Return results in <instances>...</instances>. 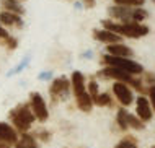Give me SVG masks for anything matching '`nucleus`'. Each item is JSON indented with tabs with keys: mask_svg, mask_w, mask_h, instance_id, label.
<instances>
[{
	"mask_svg": "<svg viewBox=\"0 0 155 148\" xmlns=\"http://www.w3.org/2000/svg\"><path fill=\"white\" fill-rule=\"evenodd\" d=\"M30 109L39 122H46L49 119V111H48V106H46V101L38 91H33L30 95Z\"/></svg>",
	"mask_w": 155,
	"mask_h": 148,
	"instance_id": "obj_4",
	"label": "nucleus"
},
{
	"mask_svg": "<svg viewBox=\"0 0 155 148\" xmlns=\"http://www.w3.org/2000/svg\"><path fill=\"white\" fill-rule=\"evenodd\" d=\"M108 56H114V57H126V59H131L132 57V49L127 47V46L124 44H108Z\"/></svg>",
	"mask_w": 155,
	"mask_h": 148,
	"instance_id": "obj_12",
	"label": "nucleus"
},
{
	"mask_svg": "<svg viewBox=\"0 0 155 148\" xmlns=\"http://www.w3.org/2000/svg\"><path fill=\"white\" fill-rule=\"evenodd\" d=\"M38 137H39L43 142H49V138H51V134H49V132H39V134H38Z\"/></svg>",
	"mask_w": 155,
	"mask_h": 148,
	"instance_id": "obj_26",
	"label": "nucleus"
},
{
	"mask_svg": "<svg viewBox=\"0 0 155 148\" xmlns=\"http://www.w3.org/2000/svg\"><path fill=\"white\" fill-rule=\"evenodd\" d=\"M0 148H10V145H7V143H0Z\"/></svg>",
	"mask_w": 155,
	"mask_h": 148,
	"instance_id": "obj_29",
	"label": "nucleus"
},
{
	"mask_svg": "<svg viewBox=\"0 0 155 148\" xmlns=\"http://www.w3.org/2000/svg\"><path fill=\"white\" fill-rule=\"evenodd\" d=\"M2 5L5 7V11H10V13H15V15L25 13V8L20 5L18 0H2Z\"/></svg>",
	"mask_w": 155,
	"mask_h": 148,
	"instance_id": "obj_18",
	"label": "nucleus"
},
{
	"mask_svg": "<svg viewBox=\"0 0 155 148\" xmlns=\"http://www.w3.org/2000/svg\"><path fill=\"white\" fill-rule=\"evenodd\" d=\"M100 75H103V77H108V78H114V80H118V82H123V83H126V85H132V86L137 88V90H142L139 80H134L132 75L127 73V72H124V70L114 69V67H106L104 70L100 72Z\"/></svg>",
	"mask_w": 155,
	"mask_h": 148,
	"instance_id": "obj_5",
	"label": "nucleus"
},
{
	"mask_svg": "<svg viewBox=\"0 0 155 148\" xmlns=\"http://www.w3.org/2000/svg\"><path fill=\"white\" fill-rule=\"evenodd\" d=\"M75 99H77V106H78V109L83 112H90L91 109H93V101H91L90 98V95L88 93H82V95H78V96H75Z\"/></svg>",
	"mask_w": 155,
	"mask_h": 148,
	"instance_id": "obj_16",
	"label": "nucleus"
},
{
	"mask_svg": "<svg viewBox=\"0 0 155 148\" xmlns=\"http://www.w3.org/2000/svg\"><path fill=\"white\" fill-rule=\"evenodd\" d=\"M153 2H155V0H153Z\"/></svg>",
	"mask_w": 155,
	"mask_h": 148,
	"instance_id": "obj_31",
	"label": "nucleus"
},
{
	"mask_svg": "<svg viewBox=\"0 0 155 148\" xmlns=\"http://www.w3.org/2000/svg\"><path fill=\"white\" fill-rule=\"evenodd\" d=\"M10 121L13 124V129L16 132L26 134L31 129L33 122L36 121L35 114L31 112L30 104H18L15 109L10 111Z\"/></svg>",
	"mask_w": 155,
	"mask_h": 148,
	"instance_id": "obj_2",
	"label": "nucleus"
},
{
	"mask_svg": "<svg viewBox=\"0 0 155 148\" xmlns=\"http://www.w3.org/2000/svg\"><path fill=\"white\" fill-rule=\"evenodd\" d=\"M118 124H119L121 129H129V127H132V129H136V130L144 129V122H142L139 117H136L134 114L127 112L124 108H121L118 111Z\"/></svg>",
	"mask_w": 155,
	"mask_h": 148,
	"instance_id": "obj_6",
	"label": "nucleus"
},
{
	"mask_svg": "<svg viewBox=\"0 0 155 148\" xmlns=\"http://www.w3.org/2000/svg\"><path fill=\"white\" fill-rule=\"evenodd\" d=\"M103 62L106 63L108 67H114V69L124 70L131 75H140L144 72V67L140 65L139 62H134L132 59H126V57H114V56H104Z\"/></svg>",
	"mask_w": 155,
	"mask_h": 148,
	"instance_id": "obj_3",
	"label": "nucleus"
},
{
	"mask_svg": "<svg viewBox=\"0 0 155 148\" xmlns=\"http://www.w3.org/2000/svg\"><path fill=\"white\" fill-rule=\"evenodd\" d=\"M90 95V98H91V101H93L96 96H98V83L95 82V80H91V82L88 83V91H87Z\"/></svg>",
	"mask_w": 155,
	"mask_h": 148,
	"instance_id": "obj_22",
	"label": "nucleus"
},
{
	"mask_svg": "<svg viewBox=\"0 0 155 148\" xmlns=\"http://www.w3.org/2000/svg\"><path fill=\"white\" fill-rule=\"evenodd\" d=\"M48 78H51V72H43L39 75V80H48Z\"/></svg>",
	"mask_w": 155,
	"mask_h": 148,
	"instance_id": "obj_28",
	"label": "nucleus"
},
{
	"mask_svg": "<svg viewBox=\"0 0 155 148\" xmlns=\"http://www.w3.org/2000/svg\"><path fill=\"white\" fill-rule=\"evenodd\" d=\"M15 148H39L36 138L30 134H23L21 137H18V142L15 143Z\"/></svg>",
	"mask_w": 155,
	"mask_h": 148,
	"instance_id": "obj_17",
	"label": "nucleus"
},
{
	"mask_svg": "<svg viewBox=\"0 0 155 148\" xmlns=\"http://www.w3.org/2000/svg\"><path fill=\"white\" fill-rule=\"evenodd\" d=\"M152 148H155V145H153V146H152Z\"/></svg>",
	"mask_w": 155,
	"mask_h": 148,
	"instance_id": "obj_30",
	"label": "nucleus"
},
{
	"mask_svg": "<svg viewBox=\"0 0 155 148\" xmlns=\"http://www.w3.org/2000/svg\"><path fill=\"white\" fill-rule=\"evenodd\" d=\"M113 93H114V96L118 98V101H119V103L123 104V106L132 104L134 95H132L131 88H129L126 83H123V82H116L114 85H113Z\"/></svg>",
	"mask_w": 155,
	"mask_h": 148,
	"instance_id": "obj_8",
	"label": "nucleus"
},
{
	"mask_svg": "<svg viewBox=\"0 0 155 148\" xmlns=\"http://www.w3.org/2000/svg\"><path fill=\"white\" fill-rule=\"evenodd\" d=\"M0 142L7 145H15L18 142V132L8 122H0Z\"/></svg>",
	"mask_w": 155,
	"mask_h": 148,
	"instance_id": "obj_9",
	"label": "nucleus"
},
{
	"mask_svg": "<svg viewBox=\"0 0 155 148\" xmlns=\"http://www.w3.org/2000/svg\"><path fill=\"white\" fill-rule=\"evenodd\" d=\"M116 5H121V7H142L145 0H114Z\"/></svg>",
	"mask_w": 155,
	"mask_h": 148,
	"instance_id": "obj_21",
	"label": "nucleus"
},
{
	"mask_svg": "<svg viewBox=\"0 0 155 148\" xmlns=\"http://www.w3.org/2000/svg\"><path fill=\"white\" fill-rule=\"evenodd\" d=\"M28 60H30V59H28V57H26V59H25V60H23L21 63H20V65H18V67H16V69H13V70H12V72H10V75H13V73H18V72H21V70L25 69V67H26V65H28Z\"/></svg>",
	"mask_w": 155,
	"mask_h": 148,
	"instance_id": "obj_24",
	"label": "nucleus"
},
{
	"mask_svg": "<svg viewBox=\"0 0 155 148\" xmlns=\"http://www.w3.org/2000/svg\"><path fill=\"white\" fill-rule=\"evenodd\" d=\"M69 90H70V83L69 80L61 77V78H56L49 88V93H51V98L59 101V99H65L67 95H69Z\"/></svg>",
	"mask_w": 155,
	"mask_h": 148,
	"instance_id": "obj_7",
	"label": "nucleus"
},
{
	"mask_svg": "<svg viewBox=\"0 0 155 148\" xmlns=\"http://www.w3.org/2000/svg\"><path fill=\"white\" fill-rule=\"evenodd\" d=\"M0 24L2 26H16L21 28L23 26V20L20 15L10 13V11H2L0 13Z\"/></svg>",
	"mask_w": 155,
	"mask_h": 148,
	"instance_id": "obj_14",
	"label": "nucleus"
},
{
	"mask_svg": "<svg viewBox=\"0 0 155 148\" xmlns=\"http://www.w3.org/2000/svg\"><path fill=\"white\" fill-rule=\"evenodd\" d=\"M147 16H149V13L144 8H136V10H132V21L134 23H140V21H144Z\"/></svg>",
	"mask_w": 155,
	"mask_h": 148,
	"instance_id": "obj_20",
	"label": "nucleus"
},
{
	"mask_svg": "<svg viewBox=\"0 0 155 148\" xmlns=\"http://www.w3.org/2000/svg\"><path fill=\"white\" fill-rule=\"evenodd\" d=\"M150 99H152V104H153V108H155V85L153 86H150Z\"/></svg>",
	"mask_w": 155,
	"mask_h": 148,
	"instance_id": "obj_27",
	"label": "nucleus"
},
{
	"mask_svg": "<svg viewBox=\"0 0 155 148\" xmlns=\"http://www.w3.org/2000/svg\"><path fill=\"white\" fill-rule=\"evenodd\" d=\"M8 37H10V34H8V31H7V29L2 26V24H0V39H5V41H7Z\"/></svg>",
	"mask_w": 155,
	"mask_h": 148,
	"instance_id": "obj_25",
	"label": "nucleus"
},
{
	"mask_svg": "<svg viewBox=\"0 0 155 148\" xmlns=\"http://www.w3.org/2000/svg\"><path fill=\"white\" fill-rule=\"evenodd\" d=\"M136 112H137V117L142 121V122H149L152 119V109H150V103L145 96H139L137 98V103H136Z\"/></svg>",
	"mask_w": 155,
	"mask_h": 148,
	"instance_id": "obj_10",
	"label": "nucleus"
},
{
	"mask_svg": "<svg viewBox=\"0 0 155 148\" xmlns=\"http://www.w3.org/2000/svg\"><path fill=\"white\" fill-rule=\"evenodd\" d=\"M93 37L96 41L106 42V44H118V42L121 41L119 34H114V33L108 31V29H95V31H93Z\"/></svg>",
	"mask_w": 155,
	"mask_h": 148,
	"instance_id": "obj_13",
	"label": "nucleus"
},
{
	"mask_svg": "<svg viewBox=\"0 0 155 148\" xmlns=\"http://www.w3.org/2000/svg\"><path fill=\"white\" fill-rule=\"evenodd\" d=\"M72 88H74V95L78 96L82 93H85V78L80 72H74L72 73Z\"/></svg>",
	"mask_w": 155,
	"mask_h": 148,
	"instance_id": "obj_15",
	"label": "nucleus"
},
{
	"mask_svg": "<svg viewBox=\"0 0 155 148\" xmlns=\"http://www.w3.org/2000/svg\"><path fill=\"white\" fill-rule=\"evenodd\" d=\"M103 26L108 29V31L114 33V34H119V36H127V37H144L149 34V28L145 24H140V23H123V24H118V23H113L110 20H104L103 21Z\"/></svg>",
	"mask_w": 155,
	"mask_h": 148,
	"instance_id": "obj_1",
	"label": "nucleus"
},
{
	"mask_svg": "<svg viewBox=\"0 0 155 148\" xmlns=\"http://www.w3.org/2000/svg\"><path fill=\"white\" fill-rule=\"evenodd\" d=\"M108 11H110L111 18H116V20L123 21V23H131L132 21V10H129V7L116 5V7H111Z\"/></svg>",
	"mask_w": 155,
	"mask_h": 148,
	"instance_id": "obj_11",
	"label": "nucleus"
},
{
	"mask_svg": "<svg viewBox=\"0 0 155 148\" xmlns=\"http://www.w3.org/2000/svg\"><path fill=\"white\" fill-rule=\"evenodd\" d=\"M114 148H137V145L132 138H126V140H121Z\"/></svg>",
	"mask_w": 155,
	"mask_h": 148,
	"instance_id": "obj_23",
	"label": "nucleus"
},
{
	"mask_svg": "<svg viewBox=\"0 0 155 148\" xmlns=\"http://www.w3.org/2000/svg\"><path fill=\"white\" fill-rule=\"evenodd\" d=\"M93 104L96 106H110L111 104V96L108 93H98V96L93 99Z\"/></svg>",
	"mask_w": 155,
	"mask_h": 148,
	"instance_id": "obj_19",
	"label": "nucleus"
}]
</instances>
